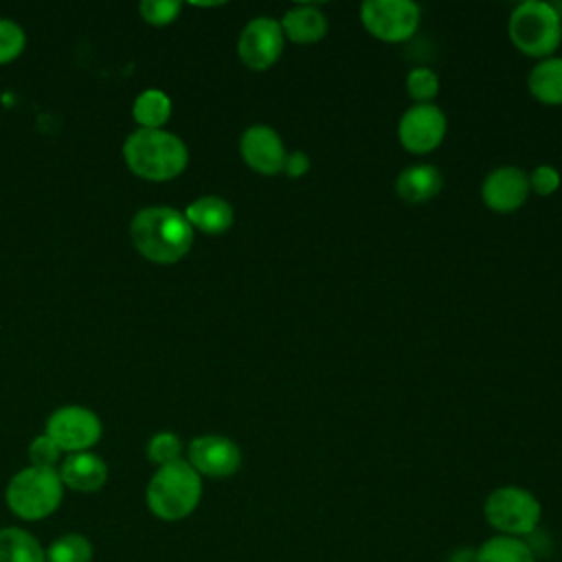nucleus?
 <instances>
[{"instance_id":"26","label":"nucleus","mask_w":562,"mask_h":562,"mask_svg":"<svg viewBox=\"0 0 562 562\" xmlns=\"http://www.w3.org/2000/svg\"><path fill=\"white\" fill-rule=\"evenodd\" d=\"M138 11H140V15L149 24L162 26V24H169V22H173L178 18L180 2H173V0H145V2L138 4Z\"/></svg>"},{"instance_id":"20","label":"nucleus","mask_w":562,"mask_h":562,"mask_svg":"<svg viewBox=\"0 0 562 562\" xmlns=\"http://www.w3.org/2000/svg\"><path fill=\"white\" fill-rule=\"evenodd\" d=\"M476 562H536V555L525 540L501 533L479 547Z\"/></svg>"},{"instance_id":"7","label":"nucleus","mask_w":562,"mask_h":562,"mask_svg":"<svg viewBox=\"0 0 562 562\" xmlns=\"http://www.w3.org/2000/svg\"><path fill=\"white\" fill-rule=\"evenodd\" d=\"M360 22L380 42H406L419 26V7L411 0H367Z\"/></svg>"},{"instance_id":"21","label":"nucleus","mask_w":562,"mask_h":562,"mask_svg":"<svg viewBox=\"0 0 562 562\" xmlns=\"http://www.w3.org/2000/svg\"><path fill=\"white\" fill-rule=\"evenodd\" d=\"M171 114V101L160 90H145L134 101V119L143 130H160Z\"/></svg>"},{"instance_id":"16","label":"nucleus","mask_w":562,"mask_h":562,"mask_svg":"<svg viewBox=\"0 0 562 562\" xmlns=\"http://www.w3.org/2000/svg\"><path fill=\"white\" fill-rule=\"evenodd\" d=\"M279 24L283 37L294 44H316L327 35V18L316 7L307 4H299L285 11Z\"/></svg>"},{"instance_id":"6","label":"nucleus","mask_w":562,"mask_h":562,"mask_svg":"<svg viewBox=\"0 0 562 562\" xmlns=\"http://www.w3.org/2000/svg\"><path fill=\"white\" fill-rule=\"evenodd\" d=\"M487 522L503 536H525L531 533L542 516L538 498L516 485L496 487L485 501Z\"/></svg>"},{"instance_id":"3","label":"nucleus","mask_w":562,"mask_h":562,"mask_svg":"<svg viewBox=\"0 0 562 562\" xmlns=\"http://www.w3.org/2000/svg\"><path fill=\"white\" fill-rule=\"evenodd\" d=\"M200 496V474L182 459L158 468L147 485V505L160 520H180L189 516L198 507Z\"/></svg>"},{"instance_id":"23","label":"nucleus","mask_w":562,"mask_h":562,"mask_svg":"<svg viewBox=\"0 0 562 562\" xmlns=\"http://www.w3.org/2000/svg\"><path fill=\"white\" fill-rule=\"evenodd\" d=\"M406 92L417 103H430L439 92V77L426 66L413 68L406 75Z\"/></svg>"},{"instance_id":"2","label":"nucleus","mask_w":562,"mask_h":562,"mask_svg":"<svg viewBox=\"0 0 562 562\" xmlns=\"http://www.w3.org/2000/svg\"><path fill=\"white\" fill-rule=\"evenodd\" d=\"M123 156L136 176L154 182L180 176L189 160V151L176 134L143 127L130 134L123 145Z\"/></svg>"},{"instance_id":"8","label":"nucleus","mask_w":562,"mask_h":562,"mask_svg":"<svg viewBox=\"0 0 562 562\" xmlns=\"http://www.w3.org/2000/svg\"><path fill=\"white\" fill-rule=\"evenodd\" d=\"M46 435L68 452H86L101 437L99 417L83 406L57 408L46 424Z\"/></svg>"},{"instance_id":"11","label":"nucleus","mask_w":562,"mask_h":562,"mask_svg":"<svg viewBox=\"0 0 562 562\" xmlns=\"http://www.w3.org/2000/svg\"><path fill=\"white\" fill-rule=\"evenodd\" d=\"M189 463L198 474L224 479L239 470L241 452L228 437L202 435L189 443Z\"/></svg>"},{"instance_id":"22","label":"nucleus","mask_w":562,"mask_h":562,"mask_svg":"<svg viewBox=\"0 0 562 562\" xmlns=\"http://www.w3.org/2000/svg\"><path fill=\"white\" fill-rule=\"evenodd\" d=\"M44 553L46 562H90L92 544L81 533H64Z\"/></svg>"},{"instance_id":"13","label":"nucleus","mask_w":562,"mask_h":562,"mask_svg":"<svg viewBox=\"0 0 562 562\" xmlns=\"http://www.w3.org/2000/svg\"><path fill=\"white\" fill-rule=\"evenodd\" d=\"M529 176L518 167H498L487 173L481 187V198L496 213L520 209L529 195Z\"/></svg>"},{"instance_id":"12","label":"nucleus","mask_w":562,"mask_h":562,"mask_svg":"<svg viewBox=\"0 0 562 562\" xmlns=\"http://www.w3.org/2000/svg\"><path fill=\"white\" fill-rule=\"evenodd\" d=\"M239 151L244 162L263 176H274L283 171L285 165V147L281 136L268 125H250L239 140Z\"/></svg>"},{"instance_id":"17","label":"nucleus","mask_w":562,"mask_h":562,"mask_svg":"<svg viewBox=\"0 0 562 562\" xmlns=\"http://www.w3.org/2000/svg\"><path fill=\"white\" fill-rule=\"evenodd\" d=\"M191 228H198L206 235H222L233 224V206L217 195H202L193 200L184 211Z\"/></svg>"},{"instance_id":"14","label":"nucleus","mask_w":562,"mask_h":562,"mask_svg":"<svg viewBox=\"0 0 562 562\" xmlns=\"http://www.w3.org/2000/svg\"><path fill=\"white\" fill-rule=\"evenodd\" d=\"M59 479L64 485L77 492H94L103 487L108 479V465L101 457L92 452H72L59 470Z\"/></svg>"},{"instance_id":"1","label":"nucleus","mask_w":562,"mask_h":562,"mask_svg":"<svg viewBox=\"0 0 562 562\" xmlns=\"http://www.w3.org/2000/svg\"><path fill=\"white\" fill-rule=\"evenodd\" d=\"M136 250L156 263H176L193 244V228L187 217L171 206L140 209L130 226Z\"/></svg>"},{"instance_id":"18","label":"nucleus","mask_w":562,"mask_h":562,"mask_svg":"<svg viewBox=\"0 0 562 562\" xmlns=\"http://www.w3.org/2000/svg\"><path fill=\"white\" fill-rule=\"evenodd\" d=\"M531 97L544 105H562V57H547L527 77Z\"/></svg>"},{"instance_id":"29","label":"nucleus","mask_w":562,"mask_h":562,"mask_svg":"<svg viewBox=\"0 0 562 562\" xmlns=\"http://www.w3.org/2000/svg\"><path fill=\"white\" fill-rule=\"evenodd\" d=\"M307 169H310V158H307L305 151L296 149V151H290V154L285 156L283 171H285L290 178H301Z\"/></svg>"},{"instance_id":"27","label":"nucleus","mask_w":562,"mask_h":562,"mask_svg":"<svg viewBox=\"0 0 562 562\" xmlns=\"http://www.w3.org/2000/svg\"><path fill=\"white\" fill-rule=\"evenodd\" d=\"M59 454H61V448L48 435H40L29 446V459H31V465L35 468H53Z\"/></svg>"},{"instance_id":"4","label":"nucleus","mask_w":562,"mask_h":562,"mask_svg":"<svg viewBox=\"0 0 562 562\" xmlns=\"http://www.w3.org/2000/svg\"><path fill=\"white\" fill-rule=\"evenodd\" d=\"M507 31L522 55L547 59L562 42V18L553 4L529 0L512 11Z\"/></svg>"},{"instance_id":"5","label":"nucleus","mask_w":562,"mask_h":562,"mask_svg":"<svg viewBox=\"0 0 562 562\" xmlns=\"http://www.w3.org/2000/svg\"><path fill=\"white\" fill-rule=\"evenodd\" d=\"M64 496V483L55 468L29 465L7 485L11 512L24 520H42L57 509Z\"/></svg>"},{"instance_id":"9","label":"nucleus","mask_w":562,"mask_h":562,"mask_svg":"<svg viewBox=\"0 0 562 562\" xmlns=\"http://www.w3.org/2000/svg\"><path fill=\"white\" fill-rule=\"evenodd\" d=\"M283 42L281 24L261 15L244 26L237 40V55L250 70H268L281 57Z\"/></svg>"},{"instance_id":"10","label":"nucleus","mask_w":562,"mask_h":562,"mask_svg":"<svg viewBox=\"0 0 562 562\" xmlns=\"http://www.w3.org/2000/svg\"><path fill=\"white\" fill-rule=\"evenodd\" d=\"M446 136V116L432 103L411 105L397 125V138L411 154H428L441 145Z\"/></svg>"},{"instance_id":"25","label":"nucleus","mask_w":562,"mask_h":562,"mask_svg":"<svg viewBox=\"0 0 562 562\" xmlns=\"http://www.w3.org/2000/svg\"><path fill=\"white\" fill-rule=\"evenodd\" d=\"M24 48V31L11 22L0 18V64L15 59Z\"/></svg>"},{"instance_id":"28","label":"nucleus","mask_w":562,"mask_h":562,"mask_svg":"<svg viewBox=\"0 0 562 562\" xmlns=\"http://www.w3.org/2000/svg\"><path fill=\"white\" fill-rule=\"evenodd\" d=\"M529 189L542 198L553 195L560 189V171L549 165H540L529 173Z\"/></svg>"},{"instance_id":"24","label":"nucleus","mask_w":562,"mask_h":562,"mask_svg":"<svg viewBox=\"0 0 562 562\" xmlns=\"http://www.w3.org/2000/svg\"><path fill=\"white\" fill-rule=\"evenodd\" d=\"M180 450H182V443H180V439L173 432H158L147 443L149 461L160 465V468L167 465V463L178 461L180 459Z\"/></svg>"},{"instance_id":"19","label":"nucleus","mask_w":562,"mask_h":562,"mask_svg":"<svg viewBox=\"0 0 562 562\" xmlns=\"http://www.w3.org/2000/svg\"><path fill=\"white\" fill-rule=\"evenodd\" d=\"M0 562H46L42 544L24 529H0Z\"/></svg>"},{"instance_id":"15","label":"nucleus","mask_w":562,"mask_h":562,"mask_svg":"<svg viewBox=\"0 0 562 562\" xmlns=\"http://www.w3.org/2000/svg\"><path fill=\"white\" fill-rule=\"evenodd\" d=\"M441 171L432 165L406 167L395 180V193L408 204H422L432 200L441 191Z\"/></svg>"}]
</instances>
